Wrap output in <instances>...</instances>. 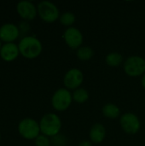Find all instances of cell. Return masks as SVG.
I'll use <instances>...</instances> for the list:
<instances>
[{
    "label": "cell",
    "mask_w": 145,
    "mask_h": 146,
    "mask_svg": "<svg viewBox=\"0 0 145 146\" xmlns=\"http://www.w3.org/2000/svg\"><path fill=\"white\" fill-rule=\"evenodd\" d=\"M123 70L131 78L142 77L145 74V59L138 55L128 56L124 61Z\"/></svg>",
    "instance_id": "3957f363"
},
{
    "label": "cell",
    "mask_w": 145,
    "mask_h": 146,
    "mask_svg": "<svg viewBox=\"0 0 145 146\" xmlns=\"http://www.w3.org/2000/svg\"><path fill=\"white\" fill-rule=\"evenodd\" d=\"M106 135H107L106 127L102 123L99 122L93 124L89 131L90 141L92 144H96V145L101 144L105 139Z\"/></svg>",
    "instance_id": "7c38bea8"
},
{
    "label": "cell",
    "mask_w": 145,
    "mask_h": 146,
    "mask_svg": "<svg viewBox=\"0 0 145 146\" xmlns=\"http://www.w3.org/2000/svg\"><path fill=\"white\" fill-rule=\"evenodd\" d=\"M105 62L111 68H117L124 63V58L120 52L112 51L108 53L105 56Z\"/></svg>",
    "instance_id": "9a60e30c"
},
{
    "label": "cell",
    "mask_w": 145,
    "mask_h": 146,
    "mask_svg": "<svg viewBox=\"0 0 145 146\" xmlns=\"http://www.w3.org/2000/svg\"><path fill=\"white\" fill-rule=\"evenodd\" d=\"M18 27H19L20 33H22V34L27 33L29 32V30H30V25H29V23L26 21H21L19 23V25H18Z\"/></svg>",
    "instance_id": "44dd1931"
},
{
    "label": "cell",
    "mask_w": 145,
    "mask_h": 146,
    "mask_svg": "<svg viewBox=\"0 0 145 146\" xmlns=\"http://www.w3.org/2000/svg\"><path fill=\"white\" fill-rule=\"evenodd\" d=\"M16 11L25 21L33 20L38 15L37 6L29 0H21L16 4Z\"/></svg>",
    "instance_id": "30bf717a"
},
{
    "label": "cell",
    "mask_w": 145,
    "mask_h": 146,
    "mask_svg": "<svg viewBox=\"0 0 145 146\" xmlns=\"http://www.w3.org/2000/svg\"><path fill=\"white\" fill-rule=\"evenodd\" d=\"M84 73L78 68H72L68 69L63 76L64 87L69 91H75L81 87L84 82Z\"/></svg>",
    "instance_id": "ba28073f"
},
{
    "label": "cell",
    "mask_w": 145,
    "mask_h": 146,
    "mask_svg": "<svg viewBox=\"0 0 145 146\" xmlns=\"http://www.w3.org/2000/svg\"><path fill=\"white\" fill-rule=\"evenodd\" d=\"M75 21H76V16L71 11L63 12L62 14H61V15L59 17L60 23L62 26L67 27V28L68 27H73V25L74 24Z\"/></svg>",
    "instance_id": "ac0fdd59"
},
{
    "label": "cell",
    "mask_w": 145,
    "mask_h": 146,
    "mask_svg": "<svg viewBox=\"0 0 145 146\" xmlns=\"http://www.w3.org/2000/svg\"><path fill=\"white\" fill-rule=\"evenodd\" d=\"M34 143L36 146H50L51 145V140L50 138L40 133L35 139Z\"/></svg>",
    "instance_id": "ffe728a7"
},
{
    "label": "cell",
    "mask_w": 145,
    "mask_h": 146,
    "mask_svg": "<svg viewBox=\"0 0 145 146\" xmlns=\"http://www.w3.org/2000/svg\"><path fill=\"white\" fill-rule=\"evenodd\" d=\"M76 56L82 62L91 60L94 56V50L91 47L87 45H82L76 50Z\"/></svg>",
    "instance_id": "e0dca14e"
},
{
    "label": "cell",
    "mask_w": 145,
    "mask_h": 146,
    "mask_svg": "<svg viewBox=\"0 0 145 146\" xmlns=\"http://www.w3.org/2000/svg\"><path fill=\"white\" fill-rule=\"evenodd\" d=\"M18 47L20 53L29 59L38 57L43 50L41 41L34 35H25L22 37L19 41Z\"/></svg>",
    "instance_id": "6da1fadb"
},
{
    "label": "cell",
    "mask_w": 145,
    "mask_h": 146,
    "mask_svg": "<svg viewBox=\"0 0 145 146\" xmlns=\"http://www.w3.org/2000/svg\"><path fill=\"white\" fill-rule=\"evenodd\" d=\"M141 85H142L143 88L145 90V74L141 77Z\"/></svg>",
    "instance_id": "603a6c76"
},
{
    "label": "cell",
    "mask_w": 145,
    "mask_h": 146,
    "mask_svg": "<svg viewBox=\"0 0 145 146\" xmlns=\"http://www.w3.org/2000/svg\"><path fill=\"white\" fill-rule=\"evenodd\" d=\"M73 102V100L71 91L65 87L58 88L51 97V105L53 109L58 112L68 110Z\"/></svg>",
    "instance_id": "277c9868"
},
{
    "label": "cell",
    "mask_w": 145,
    "mask_h": 146,
    "mask_svg": "<svg viewBox=\"0 0 145 146\" xmlns=\"http://www.w3.org/2000/svg\"><path fill=\"white\" fill-rule=\"evenodd\" d=\"M20 35L19 27L12 22H6L0 26V39L7 42H13Z\"/></svg>",
    "instance_id": "8fae6325"
},
{
    "label": "cell",
    "mask_w": 145,
    "mask_h": 146,
    "mask_svg": "<svg viewBox=\"0 0 145 146\" xmlns=\"http://www.w3.org/2000/svg\"><path fill=\"white\" fill-rule=\"evenodd\" d=\"M103 115L109 120H115L121 117V109L113 103H107L102 107Z\"/></svg>",
    "instance_id": "5bb4252c"
},
{
    "label": "cell",
    "mask_w": 145,
    "mask_h": 146,
    "mask_svg": "<svg viewBox=\"0 0 145 146\" xmlns=\"http://www.w3.org/2000/svg\"><path fill=\"white\" fill-rule=\"evenodd\" d=\"M120 125L121 129L129 135L137 134L141 129V121L138 116L132 112H126L121 115Z\"/></svg>",
    "instance_id": "52a82bcc"
},
{
    "label": "cell",
    "mask_w": 145,
    "mask_h": 146,
    "mask_svg": "<svg viewBox=\"0 0 145 146\" xmlns=\"http://www.w3.org/2000/svg\"><path fill=\"white\" fill-rule=\"evenodd\" d=\"M62 37L65 44L72 50H77L79 47L83 45V33L79 28L75 27H70L66 28Z\"/></svg>",
    "instance_id": "9c48e42d"
},
{
    "label": "cell",
    "mask_w": 145,
    "mask_h": 146,
    "mask_svg": "<svg viewBox=\"0 0 145 146\" xmlns=\"http://www.w3.org/2000/svg\"><path fill=\"white\" fill-rule=\"evenodd\" d=\"M79 146H92V143L90 140H83L79 142Z\"/></svg>",
    "instance_id": "7402d4cb"
},
{
    "label": "cell",
    "mask_w": 145,
    "mask_h": 146,
    "mask_svg": "<svg viewBox=\"0 0 145 146\" xmlns=\"http://www.w3.org/2000/svg\"><path fill=\"white\" fill-rule=\"evenodd\" d=\"M38 15L39 17L47 23H53L59 20L61 15L58 7L52 2L48 0L40 1L38 5Z\"/></svg>",
    "instance_id": "5b68a950"
},
{
    "label": "cell",
    "mask_w": 145,
    "mask_h": 146,
    "mask_svg": "<svg viewBox=\"0 0 145 146\" xmlns=\"http://www.w3.org/2000/svg\"><path fill=\"white\" fill-rule=\"evenodd\" d=\"M20 54L18 44L14 42H7L2 44L0 50V56L1 57L7 62L15 60L18 55Z\"/></svg>",
    "instance_id": "4fadbf2b"
},
{
    "label": "cell",
    "mask_w": 145,
    "mask_h": 146,
    "mask_svg": "<svg viewBox=\"0 0 145 146\" xmlns=\"http://www.w3.org/2000/svg\"><path fill=\"white\" fill-rule=\"evenodd\" d=\"M72 95H73V102H75L79 104H83L86 103L90 98L89 92L83 87H79V88L76 89L75 91H73L72 92Z\"/></svg>",
    "instance_id": "2e32d148"
},
{
    "label": "cell",
    "mask_w": 145,
    "mask_h": 146,
    "mask_svg": "<svg viewBox=\"0 0 145 146\" xmlns=\"http://www.w3.org/2000/svg\"><path fill=\"white\" fill-rule=\"evenodd\" d=\"M18 132L26 139H35L40 133L39 122L31 117H26L18 123Z\"/></svg>",
    "instance_id": "8992f818"
},
{
    "label": "cell",
    "mask_w": 145,
    "mask_h": 146,
    "mask_svg": "<svg viewBox=\"0 0 145 146\" xmlns=\"http://www.w3.org/2000/svg\"><path fill=\"white\" fill-rule=\"evenodd\" d=\"M0 139H1V133H0Z\"/></svg>",
    "instance_id": "d4e9b609"
},
{
    "label": "cell",
    "mask_w": 145,
    "mask_h": 146,
    "mask_svg": "<svg viewBox=\"0 0 145 146\" xmlns=\"http://www.w3.org/2000/svg\"><path fill=\"white\" fill-rule=\"evenodd\" d=\"M1 47H2V44H1V39H0V50H1Z\"/></svg>",
    "instance_id": "cb8c5ba5"
},
{
    "label": "cell",
    "mask_w": 145,
    "mask_h": 146,
    "mask_svg": "<svg viewBox=\"0 0 145 146\" xmlns=\"http://www.w3.org/2000/svg\"><path fill=\"white\" fill-rule=\"evenodd\" d=\"M51 145L53 146H66L67 145V138L63 134H57L50 138Z\"/></svg>",
    "instance_id": "d6986e66"
},
{
    "label": "cell",
    "mask_w": 145,
    "mask_h": 146,
    "mask_svg": "<svg viewBox=\"0 0 145 146\" xmlns=\"http://www.w3.org/2000/svg\"><path fill=\"white\" fill-rule=\"evenodd\" d=\"M40 132L42 134L52 138L60 133L62 123L60 116L56 113H46L44 114L39 121Z\"/></svg>",
    "instance_id": "7a4b0ae2"
}]
</instances>
